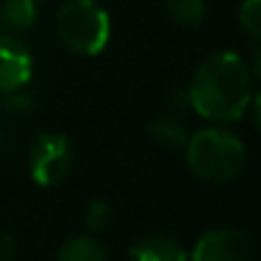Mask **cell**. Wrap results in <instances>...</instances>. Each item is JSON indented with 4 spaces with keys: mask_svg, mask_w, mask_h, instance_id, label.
<instances>
[{
    "mask_svg": "<svg viewBox=\"0 0 261 261\" xmlns=\"http://www.w3.org/2000/svg\"><path fill=\"white\" fill-rule=\"evenodd\" d=\"M58 261H108V254L92 236H73L60 248Z\"/></svg>",
    "mask_w": 261,
    "mask_h": 261,
    "instance_id": "9c48e42d",
    "label": "cell"
},
{
    "mask_svg": "<svg viewBox=\"0 0 261 261\" xmlns=\"http://www.w3.org/2000/svg\"><path fill=\"white\" fill-rule=\"evenodd\" d=\"M32 78V55L14 35H0V94L16 92Z\"/></svg>",
    "mask_w": 261,
    "mask_h": 261,
    "instance_id": "8992f818",
    "label": "cell"
},
{
    "mask_svg": "<svg viewBox=\"0 0 261 261\" xmlns=\"http://www.w3.org/2000/svg\"><path fill=\"white\" fill-rule=\"evenodd\" d=\"M55 30L71 53L90 58L108 46L110 18L96 0H67L55 14Z\"/></svg>",
    "mask_w": 261,
    "mask_h": 261,
    "instance_id": "3957f363",
    "label": "cell"
},
{
    "mask_svg": "<svg viewBox=\"0 0 261 261\" xmlns=\"http://www.w3.org/2000/svg\"><path fill=\"white\" fill-rule=\"evenodd\" d=\"M239 25L254 41L261 37V0H243L239 7Z\"/></svg>",
    "mask_w": 261,
    "mask_h": 261,
    "instance_id": "7c38bea8",
    "label": "cell"
},
{
    "mask_svg": "<svg viewBox=\"0 0 261 261\" xmlns=\"http://www.w3.org/2000/svg\"><path fill=\"white\" fill-rule=\"evenodd\" d=\"M133 261H188L184 245L165 234H147L130 245Z\"/></svg>",
    "mask_w": 261,
    "mask_h": 261,
    "instance_id": "52a82bcc",
    "label": "cell"
},
{
    "mask_svg": "<svg viewBox=\"0 0 261 261\" xmlns=\"http://www.w3.org/2000/svg\"><path fill=\"white\" fill-rule=\"evenodd\" d=\"M254 243L245 231L220 227L202 234L195 243L190 261H250Z\"/></svg>",
    "mask_w": 261,
    "mask_h": 261,
    "instance_id": "5b68a950",
    "label": "cell"
},
{
    "mask_svg": "<svg viewBox=\"0 0 261 261\" xmlns=\"http://www.w3.org/2000/svg\"><path fill=\"white\" fill-rule=\"evenodd\" d=\"M151 130L153 140H156L158 144H163V147H184L186 142H188V126H186L184 122H181L179 117H170V115H163V117H156L151 122Z\"/></svg>",
    "mask_w": 261,
    "mask_h": 261,
    "instance_id": "30bf717a",
    "label": "cell"
},
{
    "mask_svg": "<svg viewBox=\"0 0 261 261\" xmlns=\"http://www.w3.org/2000/svg\"><path fill=\"white\" fill-rule=\"evenodd\" d=\"M252 99V71L231 50L208 55L188 85V106L211 122H236Z\"/></svg>",
    "mask_w": 261,
    "mask_h": 261,
    "instance_id": "6da1fadb",
    "label": "cell"
},
{
    "mask_svg": "<svg viewBox=\"0 0 261 261\" xmlns=\"http://www.w3.org/2000/svg\"><path fill=\"white\" fill-rule=\"evenodd\" d=\"M32 96L23 90L16 92H7V94H0V108L7 110V113H28L32 108Z\"/></svg>",
    "mask_w": 261,
    "mask_h": 261,
    "instance_id": "5bb4252c",
    "label": "cell"
},
{
    "mask_svg": "<svg viewBox=\"0 0 261 261\" xmlns=\"http://www.w3.org/2000/svg\"><path fill=\"white\" fill-rule=\"evenodd\" d=\"M186 163L193 174L208 184H227L243 172L248 149L234 133L225 128H199L188 135Z\"/></svg>",
    "mask_w": 261,
    "mask_h": 261,
    "instance_id": "7a4b0ae2",
    "label": "cell"
},
{
    "mask_svg": "<svg viewBox=\"0 0 261 261\" xmlns=\"http://www.w3.org/2000/svg\"><path fill=\"white\" fill-rule=\"evenodd\" d=\"M16 259V241L9 234L0 236V261H14Z\"/></svg>",
    "mask_w": 261,
    "mask_h": 261,
    "instance_id": "9a60e30c",
    "label": "cell"
},
{
    "mask_svg": "<svg viewBox=\"0 0 261 261\" xmlns=\"http://www.w3.org/2000/svg\"><path fill=\"white\" fill-rule=\"evenodd\" d=\"M113 220V208L103 199H94L87 204L85 208V227L90 231H101L108 227V222Z\"/></svg>",
    "mask_w": 261,
    "mask_h": 261,
    "instance_id": "4fadbf2b",
    "label": "cell"
},
{
    "mask_svg": "<svg viewBox=\"0 0 261 261\" xmlns=\"http://www.w3.org/2000/svg\"><path fill=\"white\" fill-rule=\"evenodd\" d=\"M37 0H0V35L28 30L37 18Z\"/></svg>",
    "mask_w": 261,
    "mask_h": 261,
    "instance_id": "ba28073f",
    "label": "cell"
},
{
    "mask_svg": "<svg viewBox=\"0 0 261 261\" xmlns=\"http://www.w3.org/2000/svg\"><path fill=\"white\" fill-rule=\"evenodd\" d=\"M167 16L184 28H195L206 16V0H165Z\"/></svg>",
    "mask_w": 261,
    "mask_h": 261,
    "instance_id": "8fae6325",
    "label": "cell"
},
{
    "mask_svg": "<svg viewBox=\"0 0 261 261\" xmlns=\"http://www.w3.org/2000/svg\"><path fill=\"white\" fill-rule=\"evenodd\" d=\"M73 167V147L62 133H41L28 153V172L39 186H58Z\"/></svg>",
    "mask_w": 261,
    "mask_h": 261,
    "instance_id": "277c9868",
    "label": "cell"
}]
</instances>
